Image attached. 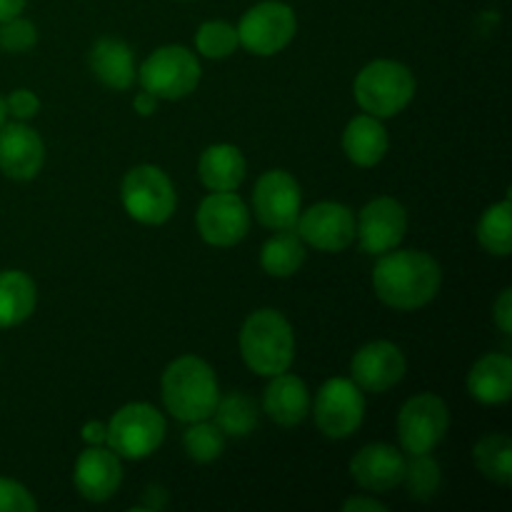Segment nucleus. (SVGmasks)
Segmentation results:
<instances>
[{"label": "nucleus", "mask_w": 512, "mask_h": 512, "mask_svg": "<svg viewBox=\"0 0 512 512\" xmlns=\"http://www.w3.org/2000/svg\"><path fill=\"white\" fill-rule=\"evenodd\" d=\"M440 265L420 250L383 253L373 270V288L385 305L395 310H418L438 295Z\"/></svg>", "instance_id": "obj_1"}, {"label": "nucleus", "mask_w": 512, "mask_h": 512, "mask_svg": "<svg viewBox=\"0 0 512 512\" xmlns=\"http://www.w3.org/2000/svg\"><path fill=\"white\" fill-rule=\"evenodd\" d=\"M163 400L168 413L183 423L208 420L220 400L213 368L195 355L173 360L163 373Z\"/></svg>", "instance_id": "obj_2"}, {"label": "nucleus", "mask_w": 512, "mask_h": 512, "mask_svg": "<svg viewBox=\"0 0 512 512\" xmlns=\"http://www.w3.org/2000/svg\"><path fill=\"white\" fill-rule=\"evenodd\" d=\"M240 353L253 373L273 378L288 373L295 358V335L278 310H258L240 330Z\"/></svg>", "instance_id": "obj_3"}, {"label": "nucleus", "mask_w": 512, "mask_h": 512, "mask_svg": "<svg viewBox=\"0 0 512 512\" xmlns=\"http://www.w3.org/2000/svg\"><path fill=\"white\" fill-rule=\"evenodd\" d=\"M415 78L398 60H373L355 78V100L373 118H393L408 108Z\"/></svg>", "instance_id": "obj_4"}, {"label": "nucleus", "mask_w": 512, "mask_h": 512, "mask_svg": "<svg viewBox=\"0 0 512 512\" xmlns=\"http://www.w3.org/2000/svg\"><path fill=\"white\" fill-rule=\"evenodd\" d=\"M138 80L143 90L163 100H180L198 88L200 63L183 45H165L140 65Z\"/></svg>", "instance_id": "obj_5"}, {"label": "nucleus", "mask_w": 512, "mask_h": 512, "mask_svg": "<svg viewBox=\"0 0 512 512\" xmlns=\"http://www.w3.org/2000/svg\"><path fill=\"white\" fill-rule=\"evenodd\" d=\"M165 438V418L148 403H130L113 415L108 440L118 458L143 460L160 448Z\"/></svg>", "instance_id": "obj_6"}, {"label": "nucleus", "mask_w": 512, "mask_h": 512, "mask_svg": "<svg viewBox=\"0 0 512 512\" xmlns=\"http://www.w3.org/2000/svg\"><path fill=\"white\" fill-rule=\"evenodd\" d=\"M123 205L133 220L160 225L175 213V188L155 165H138L123 180Z\"/></svg>", "instance_id": "obj_7"}, {"label": "nucleus", "mask_w": 512, "mask_h": 512, "mask_svg": "<svg viewBox=\"0 0 512 512\" xmlns=\"http://www.w3.org/2000/svg\"><path fill=\"white\" fill-rule=\"evenodd\" d=\"M315 425L325 438H350L363 425V390L348 378H333L315 395Z\"/></svg>", "instance_id": "obj_8"}, {"label": "nucleus", "mask_w": 512, "mask_h": 512, "mask_svg": "<svg viewBox=\"0 0 512 512\" xmlns=\"http://www.w3.org/2000/svg\"><path fill=\"white\" fill-rule=\"evenodd\" d=\"M450 425L448 405L433 393L410 398L398 415V438L405 453L425 455L438 448Z\"/></svg>", "instance_id": "obj_9"}, {"label": "nucleus", "mask_w": 512, "mask_h": 512, "mask_svg": "<svg viewBox=\"0 0 512 512\" xmlns=\"http://www.w3.org/2000/svg\"><path fill=\"white\" fill-rule=\"evenodd\" d=\"M235 30L245 50L255 55H275L295 38L298 20H295L293 8L268 0L250 8Z\"/></svg>", "instance_id": "obj_10"}, {"label": "nucleus", "mask_w": 512, "mask_h": 512, "mask_svg": "<svg viewBox=\"0 0 512 512\" xmlns=\"http://www.w3.org/2000/svg\"><path fill=\"white\" fill-rule=\"evenodd\" d=\"M253 208L260 223L270 230L295 228L300 215V185L285 170L260 175L253 193Z\"/></svg>", "instance_id": "obj_11"}, {"label": "nucleus", "mask_w": 512, "mask_h": 512, "mask_svg": "<svg viewBox=\"0 0 512 512\" xmlns=\"http://www.w3.org/2000/svg\"><path fill=\"white\" fill-rule=\"evenodd\" d=\"M250 228V213L243 200L230 193H213L200 203L198 230L205 243L215 248H230L245 238Z\"/></svg>", "instance_id": "obj_12"}, {"label": "nucleus", "mask_w": 512, "mask_h": 512, "mask_svg": "<svg viewBox=\"0 0 512 512\" xmlns=\"http://www.w3.org/2000/svg\"><path fill=\"white\" fill-rule=\"evenodd\" d=\"M295 233L303 243L313 245L323 253H340L348 248L355 238V218L345 205L340 203H318L303 215H298Z\"/></svg>", "instance_id": "obj_13"}, {"label": "nucleus", "mask_w": 512, "mask_h": 512, "mask_svg": "<svg viewBox=\"0 0 512 512\" xmlns=\"http://www.w3.org/2000/svg\"><path fill=\"white\" fill-rule=\"evenodd\" d=\"M408 230V213L393 198H378L360 210V220L355 223V235L360 238L365 253L383 255L395 250Z\"/></svg>", "instance_id": "obj_14"}, {"label": "nucleus", "mask_w": 512, "mask_h": 512, "mask_svg": "<svg viewBox=\"0 0 512 512\" xmlns=\"http://www.w3.org/2000/svg\"><path fill=\"white\" fill-rule=\"evenodd\" d=\"M353 383L368 393H385L393 385H398L405 375V355L398 345L388 340H378L355 353L350 363Z\"/></svg>", "instance_id": "obj_15"}, {"label": "nucleus", "mask_w": 512, "mask_h": 512, "mask_svg": "<svg viewBox=\"0 0 512 512\" xmlns=\"http://www.w3.org/2000/svg\"><path fill=\"white\" fill-rule=\"evenodd\" d=\"M75 488L90 503H105L118 493L123 483V465L113 450H105L100 445H90L85 453H80L75 463Z\"/></svg>", "instance_id": "obj_16"}, {"label": "nucleus", "mask_w": 512, "mask_h": 512, "mask_svg": "<svg viewBox=\"0 0 512 512\" xmlns=\"http://www.w3.org/2000/svg\"><path fill=\"white\" fill-rule=\"evenodd\" d=\"M350 475H353V480L360 488L373 490V493H385V490H393L403 483L405 458L393 445H365L350 460Z\"/></svg>", "instance_id": "obj_17"}, {"label": "nucleus", "mask_w": 512, "mask_h": 512, "mask_svg": "<svg viewBox=\"0 0 512 512\" xmlns=\"http://www.w3.org/2000/svg\"><path fill=\"white\" fill-rule=\"evenodd\" d=\"M45 148L40 135L23 123L0 128V170L13 180H33L43 168Z\"/></svg>", "instance_id": "obj_18"}, {"label": "nucleus", "mask_w": 512, "mask_h": 512, "mask_svg": "<svg viewBox=\"0 0 512 512\" xmlns=\"http://www.w3.org/2000/svg\"><path fill=\"white\" fill-rule=\"evenodd\" d=\"M265 413L283 428L300 425L310 413V395L308 388L300 378L288 373L273 375L270 385L265 388Z\"/></svg>", "instance_id": "obj_19"}, {"label": "nucleus", "mask_w": 512, "mask_h": 512, "mask_svg": "<svg viewBox=\"0 0 512 512\" xmlns=\"http://www.w3.org/2000/svg\"><path fill=\"white\" fill-rule=\"evenodd\" d=\"M468 393L483 405L508 403L512 395V360L503 353L480 358L468 375Z\"/></svg>", "instance_id": "obj_20"}, {"label": "nucleus", "mask_w": 512, "mask_h": 512, "mask_svg": "<svg viewBox=\"0 0 512 512\" xmlns=\"http://www.w3.org/2000/svg\"><path fill=\"white\" fill-rule=\"evenodd\" d=\"M90 68H93L95 78L103 85L113 90H125L133 85L135 75V60L133 50L115 38H103L93 45L90 50Z\"/></svg>", "instance_id": "obj_21"}, {"label": "nucleus", "mask_w": 512, "mask_h": 512, "mask_svg": "<svg viewBox=\"0 0 512 512\" xmlns=\"http://www.w3.org/2000/svg\"><path fill=\"white\" fill-rule=\"evenodd\" d=\"M345 155L360 168H373L388 153V133L373 115H358L348 123L343 135Z\"/></svg>", "instance_id": "obj_22"}, {"label": "nucleus", "mask_w": 512, "mask_h": 512, "mask_svg": "<svg viewBox=\"0 0 512 512\" xmlns=\"http://www.w3.org/2000/svg\"><path fill=\"white\" fill-rule=\"evenodd\" d=\"M200 180L213 193H230L238 190L245 178V158L235 145H213L200 155L198 163Z\"/></svg>", "instance_id": "obj_23"}, {"label": "nucleus", "mask_w": 512, "mask_h": 512, "mask_svg": "<svg viewBox=\"0 0 512 512\" xmlns=\"http://www.w3.org/2000/svg\"><path fill=\"white\" fill-rule=\"evenodd\" d=\"M33 280L20 270H5L0 273V328H13L28 320L35 310Z\"/></svg>", "instance_id": "obj_24"}, {"label": "nucleus", "mask_w": 512, "mask_h": 512, "mask_svg": "<svg viewBox=\"0 0 512 512\" xmlns=\"http://www.w3.org/2000/svg\"><path fill=\"white\" fill-rule=\"evenodd\" d=\"M260 263H263L265 273L273 275V278H290V275L298 273L305 263L303 238L295 233V228L280 230L278 235H273V238L263 245Z\"/></svg>", "instance_id": "obj_25"}, {"label": "nucleus", "mask_w": 512, "mask_h": 512, "mask_svg": "<svg viewBox=\"0 0 512 512\" xmlns=\"http://www.w3.org/2000/svg\"><path fill=\"white\" fill-rule=\"evenodd\" d=\"M475 465L488 480L498 485L512 483V440L508 435H485L473 450Z\"/></svg>", "instance_id": "obj_26"}, {"label": "nucleus", "mask_w": 512, "mask_h": 512, "mask_svg": "<svg viewBox=\"0 0 512 512\" xmlns=\"http://www.w3.org/2000/svg\"><path fill=\"white\" fill-rule=\"evenodd\" d=\"M215 425L223 435H233V438H245L258 425V410L255 403L243 393H230L223 400H218L213 410Z\"/></svg>", "instance_id": "obj_27"}, {"label": "nucleus", "mask_w": 512, "mask_h": 512, "mask_svg": "<svg viewBox=\"0 0 512 512\" xmlns=\"http://www.w3.org/2000/svg\"><path fill=\"white\" fill-rule=\"evenodd\" d=\"M478 240L488 253L505 255L512 253V218H510V200L493 205L483 213L478 225Z\"/></svg>", "instance_id": "obj_28"}, {"label": "nucleus", "mask_w": 512, "mask_h": 512, "mask_svg": "<svg viewBox=\"0 0 512 512\" xmlns=\"http://www.w3.org/2000/svg\"><path fill=\"white\" fill-rule=\"evenodd\" d=\"M403 480L408 483L410 498L425 503L438 495L440 485H443V473H440V465L430 458V453L413 455V460L405 463Z\"/></svg>", "instance_id": "obj_29"}, {"label": "nucleus", "mask_w": 512, "mask_h": 512, "mask_svg": "<svg viewBox=\"0 0 512 512\" xmlns=\"http://www.w3.org/2000/svg\"><path fill=\"white\" fill-rule=\"evenodd\" d=\"M225 450V435L220 433L218 425L205 423H190V430L185 433V453L195 460V463H213L223 455Z\"/></svg>", "instance_id": "obj_30"}, {"label": "nucleus", "mask_w": 512, "mask_h": 512, "mask_svg": "<svg viewBox=\"0 0 512 512\" xmlns=\"http://www.w3.org/2000/svg\"><path fill=\"white\" fill-rule=\"evenodd\" d=\"M195 45H198L205 58H228L240 45L238 30L230 23H223V20H208L198 28Z\"/></svg>", "instance_id": "obj_31"}, {"label": "nucleus", "mask_w": 512, "mask_h": 512, "mask_svg": "<svg viewBox=\"0 0 512 512\" xmlns=\"http://www.w3.org/2000/svg\"><path fill=\"white\" fill-rule=\"evenodd\" d=\"M35 40H38L35 25L30 23V20L18 18V15L5 20L3 28H0V45H3L8 53H25V50L33 48Z\"/></svg>", "instance_id": "obj_32"}, {"label": "nucleus", "mask_w": 512, "mask_h": 512, "mask_svg": "<svg viewBox=\"0 0 512 512\" xmlns=\"http://www.w3.org/2000/svg\"><path fill=\"white\" fill-rule=\"evenodd\" d=\"M38 503L20 483L0 478V512H35Z\"/></svg>", "instance_id": "obj_33"}, {"label": "nucleus", "mask_w": 512, "mask_h": 512, "mask_svg": "<svg viewBox=\"0 0 512 512\" xmlns=\"http://www.w3.org/2000/svg\"><path fill=\"white\" fill-rule=\"evenodd\" d=\"M5 110H8L10 115H15L18 120H28L33 118V115H38L40 100L35 98V93H30V90H15V93H10V98L5 100Z\"/></svg>", "instance_id": "obj_34"}, {"label": "nucleus", "mask_w": 512, "mask_h": 512, "mask_svg": "<svg viewBox=\"0 0 512 512\" xmlns=\"http://www.w3.org/2000/svg\"><path fill=\"white\" fill-rule=\"evenodd\" d=\"M493 318L498 323L500 333L510 335L512 333V290L505 288L500 293V298L495 300V308H493Z\"/></svg>", "instance_id": "obj_35"}, {"label": "nucleus", "mask_w": 512, "mask_h": 512, "mask_svg": "<svg viewBox=\"0 0 512 512\" xmlns=\"http://www.w3.org/2000/svg\"><path fill=\"white\" fill-rule=\"evenodd\" d=\"M168 503V493L160 485H150L143 495V508L145 510H163Z\"/></svg>", "instance_id": "obj_36"}, {"label": "nucleus", "mask_w": 512, "mask_h": 512, "mask_svg": "<svg viewBox=\"0 0 512 512\" xmlns=\"http://www.w3.org/2000/svg\"><path fill=\"white\" fill-rule=\"evenodd\" d=\"M343 510H345V512H360V510L385 512L388 508H385L383 503H378V500H375V498H350V500H345Z\"/></svg>", "instance_id": "obj_37"}, {"label": "nucleus", "mask_w": 512, "mask_h": 512, "mask_svg": "<svg viewBox=\"0 0 512 512\" xmlns=\"http://www.w3.org/2000/svg\"><path fill=\"white\" fill-rule=\"evenodd\" d=\"M83 440L88 445H103L105 440H108V425L88 423L83 428Z\"/></svg>", "instance_id": "obj_38"}, {"label": "nucleus", "mask_w": 512, "mask_h": 512, "mask_svg": "<svg viewBox=\"0 0 512 512\" xmlns=\"http://www.w3.org/2000/svg\"><path fill=\"white\" fill-rule=\"evenodd\" d=\"M25 0H0V23L23 13Z\"/></svg>", "instance_id": "obj_39"}, {"label": "nucleus", "mask_w": 512, "mask_h": 512, "mask_svg": "<svg viewBox=\"0 0 512 512\" xmlns=\"http://www.w3.org/2000/svg\"><path fill=\"white\" fill-rule=\"evenodd\" d=\"M155 105H158V98H155V95H150L148 90L138 93V98H135V110H138L140 115L155 113Z\"/></svg>", "instance_id": "obj_40"}, {"label": "nucleus", "mask_w": 512, "mask_h": 512, "mask_svg": "<svg viewBox=\"0 0 512 512\" xmlns=\"http://www.w3.org/2000/svg\"><path fill=\"white\" fill-rule=\"evenodd\" d=\"M5 115H8V110H5V100L0 98V128H3V123H5Z\"/></svg>", "instance_id": "obj_41"}]
</instances>
